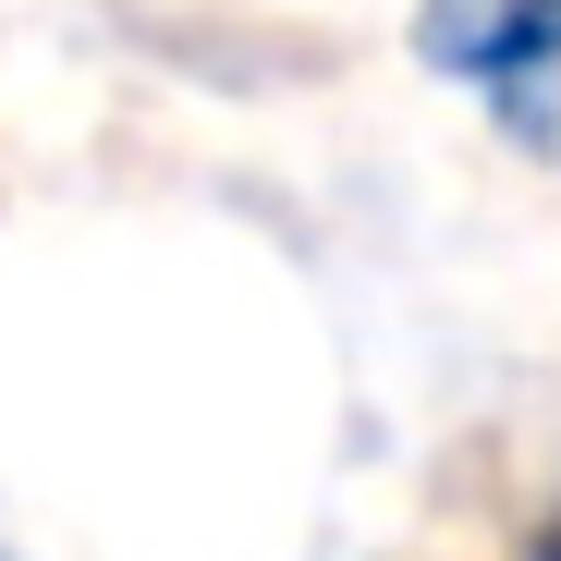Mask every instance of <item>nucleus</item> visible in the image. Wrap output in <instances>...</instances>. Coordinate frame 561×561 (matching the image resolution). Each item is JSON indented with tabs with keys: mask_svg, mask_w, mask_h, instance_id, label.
<instances>
[{
	"mask_svg": "<svg viewBox=\"0 0 561 561\" xmlns=\"http://www.w3.org/2000/svg\"><path fill=\"white\" fill-rule=\"evenodd\" d=\"M427 61L477 85H525L561 61V0H427Z\"/></svg>",
	"mask_w": 561,
	"mask_h": 561,
	"instance_id": "obj_1",
	"label": "nucleus"
},
{
	"mask_svg": "<svg viewBox=\"0 0 561 561\" xmlns=\"http://www.w3.org/2000/svg\"><path fill=\"white\" fill-rule=\"evenodd\" d=\"M537 561H561V525H549V549H537Z\"/></svg>",
	"mask_w": 561,
	"mask_h": 561,
	"instance_id": "obj_2",
	"label": "nucleus"
}]
</instances>
